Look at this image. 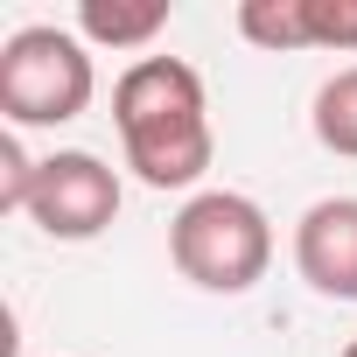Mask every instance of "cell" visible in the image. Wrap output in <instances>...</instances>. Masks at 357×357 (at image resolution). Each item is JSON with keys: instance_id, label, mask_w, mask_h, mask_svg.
Masks as SVG:
<instances>
[{"instance_id": "obj_1", "label": "cell", "mask_w": 357, "mask_h": 357, "mask_svg": "<svg viewBox=\"0 0 357 357\" xmlns=\"http://www.w3.org/2000/svg\"><path fill=\"white\" fill-rule=\"evenodd\" d=\"M112 126L126 147V168L147 190H190L211 168V98L204 77L183 56H140L112 84Z\"/></svg>"}, {"instance_id": "obj_6", "label": "cell", "mask_w": 357, "mask_h": 357, "mask_svg": "<svg viewBox=\"0 0 357 357\" xmlns=\"http://www.w3.org/2000/svg\"><path fill=\"white\" fill-rule=\"evenodd\" d=\"M77 29H84V43H98V50H147V43L168 29V0H84V8H77Z\"/></svg>"}, {"instance_id": "obj_7", "label": "cell", "mask_w": 357, "mask_h": 357, "mask_svg": "<svg viewBox=\"0 0 357 357\" xmlns=\"http://www.w3.org/2000/svg\"><path fill=\"white\" fill-rule=\"evenodd\" d=\"M315 140L329 147V154H343V161H357V63L350 70H336V77H322V91H315Z\"/></svg>"}, {"instance_id": "obj_11", "label": "cell", "mask_w": 357, "mask_h": 357, "mask_svg": "<svg viewBox=\"0 0 357 357\" xmlns=\"http://www.w3.org/2000/svg\"><path fill=\"white\" fill-rule=\"evenodd\" d=\"M336 357H357V336H350V343H343V350H336Z\"/></svg>"}, {"instance_id": "obj_4", "label": "cell", "mask_w": 357, "mask_h": 357, "mask_svg": "<svg viewBox=\"0 0 357 357\" xmlns=\"http://www.w3.org/2000/svg\"><path fill=\"white\" fill-rule=\"evenodd\" d=\"M29 218L43 238H63V245H84L98 238L112 218H119V175L84 154V147H63L36 168V190H29Z\"/></svg>"}, {"instance_id": "obj_8", "label": "cell", "mask_w": 357, "mask_h": 357, "mask_svg": "<svg viewBox=\"0 0 357 357\" xmlns=\"http://www.w3.org/2000/svg\"><path fill=\"white\" fill-rule=\"evenodd\" d=\"M238 36L259 50H308V0H245L238 8Z\"/></svg>"}, {"instance_id": "obj_9", "label": "cell", "mask_w": 357, "mask_h": 357, "mask_svg": "<svg viewBox=\"0 0 357 357\" xmlns=\"http://www.w3.org/2000/svg\"><path fill=\"white\" fill-rule=\"evenodd\" d=\"M308 50H357V0H308Z\"/></svg>"}, {"instance_id": "obj_10", "label": "cell", "mask_w": 357, "mask_h": 357, "mask_svg": "<svg viewBox=\"0 0 357 357\" xmlns=\"http://www.w3.org/2000/svg\"><path fill=\"white\" fill-rule=\"evenodd\" d=\"M36 168H43V161H29L22 133L8 126V133H0V211H29V190H36Z\"/></svg>"}, {"instance_id": "obj_5", "label": "cell", "mask_w": 357, "mask_h": 357, "mask_svg": "<svg viewBox=\"0 0 357 357\" xmlns=\"http://www.w3.org/2000/svg\"><path fill=\"white\" fill-rule=\"evenodd\" d=\"M294 266L322 301H357V197H322L301 211Z\"/></svg>"}, {"instance_id": "obj_2", "label": "cell", "mask_w": 357, "mask_h": 357, "mask_svg": "<svg viewBox=\"0 0 357 357\" xmlns=\"http://www.w3.org/2000/svg\"><path fill=\"white\" fill-rule=\"evenodd\" d=\"M168 259L183 280H197L204 294H245L266 280L273 266V225L252 197L238 190H204L175 211L168 225Z\"/></svg>"}, {"instance_id": "obj_3", "label": "cell", "mask_w": 357, "mask_h": 357, "mask_svg": "<svg viewBox=\"0 0 357 357\" xmlns=\"http://www.w3.org/2000/svg\"><path fill=\"white\" fill-rule=\"evenodd\" d=\"M98 91L91 50L70 29H15L0 43V112L8 126H70Z\"/></svg>"}]
</instances>
